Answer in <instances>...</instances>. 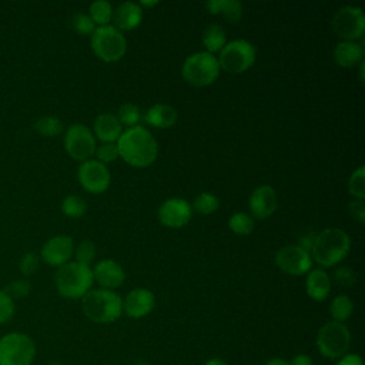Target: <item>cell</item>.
I'll use <instances>...</instances> for the list:
<instances>
[{"label":"cell","instance_id":"obj_38","mask_svg":"<svg viewBox=\"0 0 365 365\" xmlns=\"http://www.w3.org/2000/svg\"><path fill=\"white\" fill-rule=\"evenodd\" d=\"M16 314V304L14 301L0 289V324H6L13 319Z\"/></svg>","mask_w":365,"mask_h":365},{"label":"cell","instance_id":"obj_2","mask_svg":"<svg viewBox=\"0 0 365 365\" xmlns=\"http://www.w3.org/2000/svg\"><path fill=\"white\" fill-rule=\"evenodd\" d=\"M349 235L341 228H325L315 235L311 247V258L322 269L341 262L349 252Z\"/></svg>","mask_w":365,"mask_h":365},{"label":"cell","instance_id":"obj_9","mask_svg":"<svg viewBox=\"0 0 365 365\" xmlns=\"http://www.w3.org/2000/svg\"><path fill=\"white\" fill-rule=\"evenodd\" d=\"M351 334L345 324L329 321L317 334V348L328 359L341 358L349 348Z\"/></svg>","mask_w":365,"mask_h":365},{"label":"cell","instance_id":"obj_33","mask_svg":"<svg viewBox=\"0 0 365 365\" xmlns=\"http://www.w3.org/2000/svg\"><path fill=\"white\" fill-rule=\"evenodd\" d=\"M140 117H141L140 108L134 103H123L117 113V118L120 124L127 125L128 128L137 125V123L140 121Z\"/></svg>","mask_w":365,"mask_h":365},{"label":"cell","instance_id":"obj_30","mask_svg":"<svg viewBox=\"0 0 365 365\" xmlns=\"http://www.w3.org/2000/svg\"><path fill=\"white\" fill-rule=\"evenodd\" d=\"M61 211L70 218H80L87 211V202L80 195L68 194L61 201Z\"/></svg>","mask_w":365,"mask_h":365},{"label":"cell","instance_id":"obj_20","mask_svg":"<svg viewBox=\"0 0 365 365\" xmlns=\"http://www.w3.org/2000/svg\"><path fill=\"white\" fill-rule=\"evenodd\" d=\"M123 133V125L120 124L117 115L111 113L98 114L93 124V134L101 143H117Z\"/></svg>","mask_w":365,"mask_h":365},{"label":"cell","instance_id":"obj_21","mask_svg":"<svg viewBox=\"0 0 365 365\" xmlns=\"http://www.w3.org/2000/svg\"><path fill=\"white\" fill-rule=\"evenodd\" d=\"M334 60L342 68H351L364 61V47L356 41H339L334 47Z\"/></svg>","mask_w":365,"mask_h":365},{"label":"cell","instance_id":"obj_44","mask_svg":"<svg viewBox=\"0 0 365 365\" xmlns=\"http://www.w3.org/2000/svg\"><path fill=\"white\" fill-rule=\"evenodd\" d=\"M265 365H289V364L282 358H271L265 362Z\"/></svg>","mask_w":365,"mask_h":365},{"label":"cell","instance_id":"obj_14","mask_svg":"<svg viewBox=\"0 0 365 365\" xmlns=\"http://www.w3.org/2000/svg\"><path fill=\"white\" fill-rule=\"evenodd\" d=\"M191 204L187 200L178 197H173L163 201L157 211L158 221L168 228H181L187 225L191 220Z\"/></svg>","mask_w":365,"mask_h":365},{"label":"cell","instance_id":"obj_34","mask_svg":"<svg viewBox=\"0 0 365 365\" xmlns=\"http://www.w3.org/2000/svg\"><path fill=\"white\" fill-rule=\"evenodd\" d=\"M73 255L76 257V262L81 265L90 267V264L96 258V244L91 240H83L76 248Z\"/></svg>","mask_w":365,"mask_h":365},{"label":"cell","instance_id":"obj_6","mask_svg":"<svg viewBox=\"0 0 365 365\" xmlns=\"http://www.w3.org/2000/svg\"><path fill=\"white\" fill-rule=\"evenodd\" d=\"M90 44L94 54L106 63L118 61L127 51L125 36L111 24L96 27Z\"/></svg>","mask_w":365,"mask_h":365},{"label":"cell","instance_id":"obj_22","mask_svg":"<svg viewBox=\"0 0 365 365\" xmlns=\"http://www.w3.org/2000/svg\"><path fill=\"white\" fill-rule=\"evenodd\" d=\"M305 289L311 299L325 301L331 292V278L322 268L309 269L305 281Z\"/></svg>","mask_w":365,"mask_h":365},{"label":"cell","instance_id":"obj_42","mask_svg":"<svg viewBox=\"0 0 365 365\" xmlns=\"http://www.w3.org/2000/svg\"><path fill=\"white\" fill-rule=\"evenodd\" d=\"M335 365H364V361L358 354H344Z\"/></svg>","mask_w":365,"mask_h":365},{"label":"cell","instance_id":"obj_48","mask_svg":"<svg viewBox=\"0 0 365 365\" xmlns=\"http://www.w3.org/2000/svg\"><path fill=\"white\" fill-rule=\"evenodd\" d=\"M48 365H61L60 362H51V364H48Z\"/></svg>","mask_w":365,"mask_h":365},{"label":"cell","instance_id":"obj_26","mask_svg":"<svg viewBox=\"0 0 365 365\" xmlns=\"http://www.w3.org/2000/svg\"><path fill=\"white\" fill-rule=\"evenodd\" d=\"M354 312V302L346 294H339L334 297L329 305V314L336 322H345Z\"/></svg>","mask_w":365,"mask_h":365},{"label":"cell","instance_id":"obj_11","mask_svg":"<svg viewBox=\"0 0 365 365\" xmlns=\"http://www.w3.org/2000/svg\"><path fill=\"white\" fill-rule=\"evenodd\" d=\"M331 27L342 41H356L365 31L364 11L361 7L342 6L334 13Z\"/></svg>","mask_w":365,"mask_h":365},{"label":"cell","instance_id":"obj_13","mask_svg":"<svg viewBox=\"0 0 365 365\" xmlns=\"http://www.w3.org/2000/svg\"><path fill=\"white\" fill-rule=\"evenodd\" d=\"M274 259L277 267L289 275H304L312 268L311 254L298 244L281 247Z\"/></svg>","mask_w":365,"mask_h":365},{"label":"cell","instance_id":"obj_7","mask_svg":"<svg viewBox=\"0 0 365 365\" xmlns=\"http://www.w3.org/2000/svg\"><path fill=\"white\" fill-rule=\"evenodd\" d=\"M36 344L24 332L13 331L0 338V365H31Z\"/></svg>","mask_w":365,"mask_h":365},{"label":"cell","instance_id":"obj_40","mask_svg":"<svg viewBox=\"0 0 365 365\" xmlns=\"http://www.w3.org/2000/svg\"><path fill=\"white\" fill-rule=\"evenodd\" d=\"M334 278L335 281L339 284V285H344V287H351L355 279H356V275L355 272L348 268V267H341L338 268L335 272H334Z\"/></svg>","mask_w":365,"mask_h":365},{"label":"cell","instance_id":"obj_4","mask_svg":"<svg viewBox=\"0 0 365 365\" xmlns=\"http://www.w3.org/2000/svg\"><path fill=\"white\" fill-rule=\"evenodd\" d=\"M93 282L94 279L91 268L76 261H68L67 264L58 267L54 275L57 292L70 299L83 298L91 289Z\"/></svg>","mask_w":365,"mask_h":365},{"label":"cell","instance_id":"obj_31","mask_svg":"<svg viewBox=\"0 0 365 365\" xmlns=\"http://www.w3.org/2000/svg\"><path fill=\"white\" fill-rule=\"evenodd\" d=\"M218 207H220L218 197L214 195L212 192H207V191L197 194V197L194 198V201L191 204V208L202 215L212 214L214 211L218 210Z\"/></svg>","mask_w":365,"mask_h":365},{"label":"cell","instance_id":"obj_10","mask_svg":"<svg viewBox=\"0 0 365 365\" xmlns=\"http://www.w3.org/2000/svg\"><path fill=\"white\" fill-rule=\"evenodd\" d=\"M66 153L80 163L93 158L96 153V137L86 124L74 123L68 125L63 138Z\"/></svg>","mask_w":365,"mask_h":365},{"label":"cell","instance_id":"obj_32","mask_svg":"<svg viewBox=\"0 0 365 365\" xmlns=\"http://www.w3.org/2000/svg\"><path fill=\"white\" fill-rule=\"evenodd\" d=\"M348 191L355 200L365 198V167L359 165L352 171L348 180Z\"/></svg>","mask_w":365,"mask_h":365},{"label":"cell","instance_id":"obj_23","mask_svg":"<svg viewBox=\"0 0 365 365\" xmlns=\"http://www.w3.org/2000/svg\"><path fill=\"white\" fill-rule=\"evenodd\" d=\"M144 120L148 125L151 127H157V128H170L173 127L177 120H178V113L177 110L170 106V104H164V103H155L154 106H151L145 115Z\"/></svg>","mask_w":365,"mask_h":365},{"label":"cell","instance_id":"obj_19","mask_svg":"<svg viewBox=\"0 0 365 365\" xmlns=\"http://www.w3.org/2000/svg\"><path fill=\"white\" fill-rule=\"evenodd\" d=\"M114 27L117 30H133L143 21V9L135 1H123L113 9Z\"/></svg>","mask_w":365,"mask_h":365},{"label":"cell","instance_id":"obj_25","mask_svg":"<svg viewBox=\"0 0 365 365\" xmlns=\"http://www.w3.org/2000/svg\"><path fill=\"white\" fill-rule=\"evenodd\" d=\"M201 41L205 47L207 53H220L221 48L227 44V33L221 24L211 23L208 24L201 36Z\"/></svg>","mask_w":365,"mask_h":365},{"label":"cell","instance_id":"obj_27","mask_svg":"<svg viewBox=\"0 0 365 365\" xmlns=\"http://www.w3.org/2000/svg\"><path fill=\"white\" fill-rule=\"evenodd\" d=\"M88 16L97 27L107 26L113 17V4L107 0H96L88 6Z\"/></svg>","mask_w":365,"mask_h":365},{"label":"cell","instance_id":"obj_15","mask_svg":"<svg viewBox=\"0 0 365 365\" xmlns=\"http://www.w3.org/2000/svg\"><path fill=\"white\" fill-rule=\"evenodd\" d=\"M74 252L73 238L68 235H54L48 238L40 251L41 259L51 267H61L70 261Z\"/></svg>","mask_w":365,"mask_h":365},{"label":"cell","instance_id":"obj_8","mask_svg":"<svg viewBox=\"0 0 365 365\" xmlns=\"http://www.w3.org/2000/svg\"><path fill=\"white\" fill-rule=\"evenodd\" d=\"M255 58V46L245 38H235L227 41V44L221 48L217 57L220 68L232 74H240L250 70L254 66Z\"/></svg>","mask_w":365,"mask_h":365},{"label":"cell","instance_id":"obj_18","mask_svg":"<svg viewBox=\"0 0 365 365\" xmlns=\"http://www.w3.org/2000/svg\"><path fill=\"white\" fill-rule=\"evenodd\" d=\"M91 271H93V279L97 281V284L106 289L114 291L115 288L121 287L123 282L125 281V272L123 267L111 258L98 261Z\"/></svg>","mask_w":365,"mask_h":365},{"label":"cell","instance_id":"obj_45","mask_svg":"<svg viewBox=\"0 0 365 365\" xmlns=\"http://www.w3.org/2000/svg\"><path fill=\"white\" fill-rule=\"evenodd\" d=\"M158 4V1L157 0H141V1H138V6L143 9V7H154V6H157Z\"/></svg>","mask_w":365,"mask_h":365},{"label":"cell","instance_id":"obj_43","mask_svg":"<svg viewBox=\"0 0 365 365\" xmlns=\"http://www.w3.org/2000/svg\"><path fill=\"white\" fill-rule=\"evenodd\" d=\"M288 364H289V365H314L311 356H308V355H305V354H298V355H295Z\"/></svg>","mask_w":365,"mask_h":365},{"label":"cell","instance_id":"obj_5","mask_svg":"<svg viewBox=\"0 0 365 365\" xmlns=\"http://www.w3.org/2000/svg\"><path fill=\"white\" fill-rule=\"evenodd\" d=\"M220 64L214 54L207 51H197L190 54L181 67L184 80L195 87H205L212 84L220 76Z\"/></svg>","mask_w":365,"mask_h":365},{"label":"cell","instance_id":"obj_1","mask_svg":"<svg viewBox=\"0 0 365 365\" xmlns=\"http://www.w3.org/2000/svg\"><path fill=\"white\" fill-rule=\"evenodd\" d=\"M118 157L128 165L144 168L151 165L158 154V145L153 134L143 125H134L121 133L117 140Z\"/></svg>","mask_w":365,"mask_h":365},{"label":"cell","instance_id":"obj_36","mask_svg":"<svg viewBox=\"0 0 365 365\" xmlns=\"http://www.w3.org/2000/svg\"><path fill=\"white\" fill-rule=\"evenodd\" d=\"M71 26L74 29L76 33H78L80 36H88V34H93L94 29H96V24L93 23V20L90 19L88 14L86 13H76L73 17H71Z\"/></svg>","mask_w":365,"mask_h":365},{"label":"cell","instance_id":"obj_46","mask_svg":"<svg viewBox=\"0 0 365 365\" xmlns=\"http://www.w3.org/2000/svg\"><path fill=\"white\" fill-rule=\"evenodd\" d=\"M204 365H228V364L221 358H211Z\"/></svg>","mask_w":365,"mask_h":365},{"label":"cell","instance_id":"obj_28","mask_svg":"<svg viewBox=\"0 0 365 365\" xmlns=\"http://www.w3.org/2000/svg\"><path fill=\"white\" fill-rule=\"evenodd\" d=\"M33 128L43 137H56L63 133V121L54 115H43L34 121Z\"/></svg>","mask_w":365,"mask_h":365},{"label":"cell","instance_id":"obj_16","mask_svg":"<svg viewBox=\"0 0 365 365\" xmlns=\"http://www.w3.org/2000/svg\"><path fill=\"white\" fill-rule=\"evenodd\" d=\"M278 205V198L274 187L264 184L257 187L250 198H248V207L251 211V217L257 220H265L271 217Z\"/></svg>","mask_w":365,"mask_h":365},{"label":"cell","instance_id":"obj_17","mask_svg":"<svg viewBox=\"0 0 365 365\" xmlns=\"http://www.w3.org/2000/svg\"><path fill=\"white\" fill-rule=\"evenodd\" d=\"M155 305L154 294L147 288H134L123 299V311L130 318H143L148 315Z\"/></svg>","mask_w":365,"mask_h":365},{"label":"cell","instance_id":"obj_35","mask_svg":"<svg viewBox=\"0 0 365 365\" xmlns=\"http://www.w3.org/2000/svg\"><path fill=\"white\" fill-rule=\"evenodd\" d=\"M3 291L14 301V299H20V298H24L30 294L31 291V284L27 281V279H14L11 281L10 284H7Z\"/></svg>","mask_w":365,"mask_h":365},{"label":"cell","instance_id":"obj_3","mask_svg":"<svg viewBox=\"0 0 365 365\" xmlns=\"http://www.w3.org/2000/svg\"><path fill=\"white\" fill-rule=\"evenodd\" d=\"M81 305L86 317L97 324H110L123 314V298L106 288L90 289L83 298Z\"/></svg>","mask_w":365,"mask_h":365},{"label":"cell","instance_id":"obj_24","mask_svg":"<svg viewBox=\"0 0 365 365\" xmlns=\"http://www.w3.org/2000/svg\"><path fill=\"white\" fill-rule=\"evenodd\" d=\"M205 7L211 14L222 16L230 23H238L244 13L242 3L238 0H210Z\"/></svg>","mask_w":365,"mask_h":365},{"label":"cell","instance_id":"obj_47","mask_svg":"<svg viewBox=\"0 0 365 365\" xmlns=\"http://www.w3.org/2000/svg\"><path fill=\"white\" fill-rule=\"evenodd\" d=\"M134 365H147V362H144V361H137Z\"/></svg>","mask_w":365,"mask_h":365},{"label":"cell","instance_id":"obj_39","mask_svg":"<svg viewBox=\"0 0 365 365\" xmlns=\"http://www.w3.org/2000/svg\"><path fill=\"white\" fill-rule=\"evenodd\" d=\"M38 262H40V258L37 254L34 252H26L21 258H20V262H19V269L23 275L26 277H30L33 275L37 268H38Z\"/></svg>","mask_w":365,"mask_h":365},{"label":"cell","instance_id":"obj_29","mask_svg":"<svg viewBox=\"0 0 365 365\" xmlns=\"http://www.w3.org/2000/svg\"><path fill=\"white\" fill-rule=\"evenodd\" d=\"M228 228L237 235H248L254 231V218L248 212H234L228 220Z\"/></svg>","mask_w":365,"mask_h":365},{"label":"cell","instance_id":"obj_37","mask_svg":"<svg viewBox=\"0 0 365 365\" xmlns=\"http://www.w3.org/2000/svg\"><path fill=\"white\" fill-rule=\"evenodd\" d=\"M94 154L97 155L96 160L107 165L108 163H113L118 158V148L115 143H103L100 147L96 148Z\"/></svg>","mask_w":365,"mask_h":365},{"label":"cell","instance_id":"obj_41","mask_svg":"<svg viewBox=\"0 0 365 365\" xmlns=\"http://www.w3.org/2000/svg\"><path fill=\"white\" fill-rule=\"evenodd\" d=\"M348 211L351 217L358 221L359 224H364L365 221V202L364 200H354L348 204Z\"/></svg>","mask_w":365,"mask_h":365},{"label":"cell","instance_id":"obj_12","mask_svg":"<svg viewBox=\"0 0 365 365\" xmlns=\"http://www.w3.org/2000/svg\"><path fill=\"white\" fill-rule=\"evenodd\" d=\"M77 180L86 191L91 194H101L110 187L111 175L106 164L90 158L80 163L77 168Z\"/></svg>","mask_w":365,"mask_h":365}]
</instances>
